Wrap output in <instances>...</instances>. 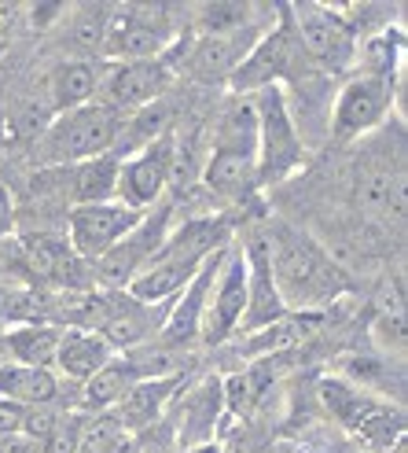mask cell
I'll list each match as a JSON object with an SVG mask.
<instances>
[{"instance_id":"7a4b0ae2","label":"cell","mask_w":408,"mask_h":453,"mask_svg":"<svg viewBox=\"0 0 408 453\" xmlns=\"http://www.w3.org/2000/svg\"><path fill=\"white\" fill-rule=\"evenodd\" d=\"M229 233L232 229L224 218H188L177 233H166L147 269L125 291L140 303H166L180 296L185 284L199 273V265L221 247H229Z\"/></svg>"},{"instance_id":"d6a6232c","label":"cell","mask_w":408,"mask_h":453,"mask_svg":"<svg viewBox=\"0 0 408 453\" xmlns=\"http://www.w3.org/2000/svg\"><path fill=\"white\" fill-rule=\"evenodd\" d=\"M63 420V413L49 410V405H30V410H22V427H19V435H26L34 442L41 439H49L56 432V424Z\"/></svg>"},{"instance_id":"e575fe53","label":"cell","mask_w":408,"mask_h":453,"mask_svg":"<svg viewBox=\"0 0 408 453\" xmlns=\"http://www.w3.org/2000/svg\"><path fill=\"white\" fill-rule=\"evenodd\" d=\"M0 453H37V442L26 435H0Z\"/></svg>"},{"instance_id":"ba28073f","label":"cell","mask_w":408,"mask_h":453,"mask_svg":"<svg viewBox=\"0 0 408 453\" xmlns=\"http://www.w3.org/2000/svg\"><path fill=\"white\" fill-rule=\"evenodd\" d=\"M394 104V78H379V74H365L350 78L343 85V93L335 100V115H331V137L338 144L360 141L365 133H372L387 111Z\"/></svg>"},{"instance_id":"d4e9b609","label":"cell","mask_w":408,"mask_h":453,"mask_svg":"<svg viewBox=\"0 0 408 453\" xmlns=\"http://www.w3.org/2000/svg\"><path fill=\"white\" fill-rule=\"evenodd\" d=\"M221 405H224L221 380H207L185 402V417H180V442H185V446H202V442H207L214 435V424H217Z\"/></svg>"},{"instance_id":"ffe728a7","label":"cell","mask_w":408,"mask_h":453,"mask_svg":"<svg viewBox=\"0 0 408 453\" xmlns=\"http://www.w3.org/2000/svg\"><path fill=\"white\" fill-rule=\"evenodd\" d=\"M357 207L365 214L404 218V173L390 163H365L357 173Z\"/></svg>"},{"instance_id":"603a6c76","label":"cell","mask_w":408,"mask_h":453,"mask_svg":"<svg viewBox=\"0 0 408 453\" xmlns=\"http://www.w3.org/2000/svg\"><path fill=\"white\" fill-rule=\"evenodd\" d=\"M56 376L49 369H34V365H0V398H8L22 410H30V405H52L56 398Z\"/></svg>"},{"instance_id":"277c9868","label":"cell","mask_w":408,"mask_h":453,"mask_svg":"<svg viewBox=\"0 0 408 453\" xmlns=\"http://www.w3.org/2000/svg\"><path fill=\"white\" fill-rule=\"evenodd\" d=\"M251 104L258 119V185H280L302 163V141L287 107V93L280 85H268Z\"/></svg>"},{"instance_id":"484cf974","label":"cell","mask_w":408,"mask_h":453,"mask_svg":"<svg viewBox=\"0 0 408 453\" xmlns=\"http://www.w3.org/2000/svg\"><path fill=\"white\" fill-rule=\"evenodd\" d=\"M100 88V78L93 71V63H63L52 74V115H63V111H78L85 104H93Z\"/></svg>"},{"instance_id":"d6986e66","label":"cell","mask_w":408,"mask_h":453,"mask_svg":"<svg viewBox=\"0 0 408 453\" xmlns=\"http://www.w3.org/2000/svg\"><path fill=\"white\" fill-rule=\"evenodd\" d=\"M177 383H180V376H147L140 383H132L129 395L118 402V413H115V420L122 424V432L125 435L129 432L140 435V432H147V427H155L158 417L166 413Z\"/></svg>"},{"instance_id":"5bb4252c","label":"cell","mask_w":408,"mask_h":453,"mask_svg":"<svg viewBox=\"0 0 408 453\" xmlns=\"http://www.w3.org/2000/svg\"><path fill=\"white\" fill-rule=\"evenodd\" d=\"M170 306H173V299L140 303V299H132L129 291H110L100 335L107 339L110 347H140V343H147L151 335H158L166 328Z\"/></svg>"},{"instance_id":"6da1fadb","label":"cell","mask_w":408,"mask_h":453,"mask_svg":"<svg viewBox=\"0 0 408 453\" xmlns=\"http://www.w3.org/2000/svg\"><path fill=\"white\" fill-rule=\"evenodd\" d=\"M265 240H268L272 280H276V291H280L287 310L291 306L313 310V306L335 303L350 288L343 269H338L306 233L291 229V225H272Z\"/></svg>"},{"instance_id":"9a60e30c","label":"cell","mask_w":408,"mask_h":453,"mask_svg":"<svg viewBox=\"0 0 408 453\" xmlns=\"http://www.w3.org/2000/svg\"><path fill=\"white\" fill-rule=\"evenodd\" d=\"M173 81V63L170 56L158 59H136L115 66V74L107 78V107L110 111H140L155 100L166 96V88Z\"/></svg>"},{"instance_id":"3957f363","label":"cell","mask_w":408,"mask_h":453,"mask_svg":"<svg viewBox=\"0 0 408 453\" xmlns=\"http://www.w3.org/2000/svg\"><path fill=\"white\" fill-rule=\"evenodd\" d=\"M118 111L93 100L78 111H63L52 119V126L41 133L37 141V163L41 166H66L85 163V158L107 155L118 137Z\"/></svg>"},{"instance_id":"4316f807","label":"cell","mask_w":408,"mask_h":453,"mask_svg":"<svg viewBox=\"0 0 408 453\" xmlns=\"http://www.w3.org/2000/svg\"><path fill=\"white\" fill-rule=\"evenodd\" d=\"M118 158L115 155H96L74 166V199L78 207L88 203H110L118 196Z\"/></svg>"},{"instance_id":"7402d4cb","label":"cell","mask_w":408,"mask_h":453,"mask_svg":"<svg viewBox=\"0 0 408 453\" xmlns=\"http://www.w3.org/2000/svg\"><path fill=\"white\" fill-rule=\"evenodd\" d=\"M140 380H147V376H140L136 357H110L100 372L85 380V405L88 410H115L129 395L132 383H140Z\"/></svg>"},{"instance_id":"9c48e42d","label":"cell","mask_w":408,"mask_h":453,"mask_svg":"<svg viewBox=\"0 0 408 453\" xmlns=\"http://www.w3.org/2000/svg\"><path fill=\"white\" fill-rule=\"evenodd\" d=\"M170 12L166 8H129V12H110L107 34H103V52L110 59H158L170 49Z\"/></svg>"},{"instance_id":"d590c367","label":"cell","mask_w":408,"mask_h":453,"mask_svg":"<svg viewBox=\"0 0 408 453\" xmlns=\"http://www.w3.org/2000/svg\"><path fill=\"white\" fill-rule=\"evenodd\" d=\"M11 221H15V203H11V192L0 185V236H8Z\"/></svg>"},{"instance_id":"836d02e7","label":"cell","mask_w":408,"mask_h":453,"mask_svg":"<svg viewBox=\"0 0 408 453\" xmlns=\"http://www.w3.org/2000/svg\"><path fill=\"white\" fill-rule=\"evenodd\" d=\"M22 427V405L0 398V435H19Z\"/></svg>"},{"instance_id":"2e32d148","label":"cell","mask_w":408,"mask_h":453,"mask_svg":"<svg viewBox=\"0 0 408 453\" xmlns=\"http://www.w3.org/2000/svg\"><path fill=\"white\" fill-rule=\"evenodd\" d=\"M258 37H261L258 27H246L239 34H199V41L185 56V71L207 85L229 81L232 71L243 63V56L258 44Z\"/></svg>"},{"instance_id":"7c38bea8","label":"cell","mask_w":408,"mask_h":453,"mask_svg":"<svg viewBox=\"0 0 408 453\" xmlns=\"http://www.w3.org/2000/svg\"><path fill=\"white\" fill-rule=\"evenodd\" d=\"M243 310H246V258L243 251L224 255V265L214 280V291L207 299V310H202V339L210 347L224 343L232 332H239L243 321Z\"/></svg>"},{"instance_id":"5b68a950","label":"cell","mask_w":408,"mask_h":453,"mask_svg":"<svg viewBox=\"0 0 408 453\" xmlns=\"http://www.w3.org/2000/svg\"><path fill=\"white\" fill-rule=\"evenodd\" d=\"M291 30L298 37V49L324 71H346L357 59V34L350 22L321 4H291Z\"/></svg>"},{"instance_id":"cb8c5ba5","label":"cell","mask_w":408,"mask_h":453,"mask_svg":"<svg viewBox=\"0 0 408 453\" xmlns=\"http://www.w3.org/2000/svg\"><path fill=\"white\" fill-rule=\"evenodd\" d=\"M321 395H324V405L331 410V417L343 427H350L353 435H360V427H365L382 410V402H375L372 395H365V391L353 388V383H346V380H324Z\"/></svg>"},{"instance_id":"f546056e","label":"cell","mask_w":408,"mask_h":453,"mask_svg":"<svg viewBox=\"0 0 408 453\" xmlns=\"http://www.w3.org/2000/svg\"><path fill=\"white\" fill-rule=\"evenodd\" d=\"M125 449V432L115 417H96L88 427H81L78 453H122Z\"/></svg>"},{"instance_id":"83f0119b","label":"cell","mask_w":408,"mask_h":453,"mask_svg":"<svg viewBox=\"0 0 408 453\" xmlns=\"http://www.w3.org/2000/svg\"><path fill=\"white\" fill-rule=\"evenodd\" d=\"M56 347H59V332L52 325H26L8 332V350L15 354L19 365L49 369L56 361Z\"/></svg>"},{"instance_id":"8fae6325","label":"cell","mask_w":408,"mask_h":453,"mask_svg":"<svg viewBox=\"0 0 408 453\" xmlns=\"http://www.w3.org/2000/svg\"><path fill=\"white\" fill-rule=\"evenodd\" d=\"M144 214L125 207V203L110 199V203H88V207H74L71 211V251L96 262L100 255H107L136 221Z\"/></svg>"},{"instance_id":"4fadbf2b","label":"cell","mask_w":408,"mask_h":453,"mask_svg":"<svg viewBox=\"0 0 408 453\" xmlns=\"http://www.w3.org/2000/svg\"><path fill=\"white\" fill-rule=\"evenodd\" d=\"M246 258V310H243V332H261L280 325L287 317V306L272 280V265H268V240L261 233H254L243 247Z\"/></svg>"},{"instance_id":"ac0fdd59","label":"cell","mask_w":408,"mask_h":453,"mask_svg":"<svg viewBox=\"0 0 408 453\" xmlns=\"http://www.w3.org/2000/svg\"><path fill=\"white\" fill-rule=\"evenodd\" d=\"M202 185L224 203H243L258 188V151L210 148V158L202 166Z\"/></svg>"},{"instance_id":"1f68e13d","label":"cell","mask_w":408,"mask_h":453,"mask_svg":"<svg viewBox=\"0 0 408 453\" xmlns=\"http://www.w3.org/2000/svg\"><path fill=\"white\" fill-rule=\"evenodd\" d=\"M81 420L74 417H63L56 424V432L49 439H41L37 442V453H78V442H81Z\"/></svg>"},{"instance_id":"44dd1931","label":"cell","mask_w":408,"mask_h":453,"mask_svg":"<svg viewBox=\"0 0 408 453\" xmlns=\"http://www.w3.org/2000/svg\"><path fill=\"white\" fill-rule=\"evenodd\" d=\"M110 347L100 332H88V328H71V332H59V347H56V365L71 376V380H88L93 372H100L107 361H110Z\"/></svg>"},{"instance_id":"e0dca14e","label":"cell","mask_w":408,"mask_h":453,"mask_svg":"<svg viewBox=\"0 0 408 453\" xmlns=\"http://www.w3.org/2000/svg\"><path fill=\"white\" fill-rule=\"evenodd\" d=\"M224 255H229V247L214 251L207 262L199 265V273L185 284L180 299H173L170 317H166V328H162V339L170 347H188L192 339L202 332V310H207V299L214 291V280L221 273V265H224Z\"/></svg>"},{"instance_id":"f1b7e54d","label":"cell","mask_w":408,"mask_h":453,"mask_svg":"<svg viewBox=\"0 0 408 453\" xmlns=\"http://www.w3.org/2000/svg\"><path fill=\"white\" fill-rule=\"evenodd\" d=\"M202 34H239L254 27V8L251 4H210L199 12Z\"/></svg>"},{"instance_id":"52a82bcc","label":"cell","mask_w":408,"mask_h":453,"mask_svg":"<svg viewBox=\"0 0 408 453\" xmlns=\"http://www.w3.org/2000/svg\"><path fill=\"white\" fill-rule=\"evenodd\" d=\"M170 221H173V211L170 207H162L158 214H144L115 247H110L107 255L96 258V277L110 291H125L147 269L151 255L162 247V240L170 233Z\"/></svg>"},{"instance_id":"30bf717a","label":"cell","mask_w":408,"mask_h":453,"mask_svg":"<svg viewBox=\"0 0 408 453\" xmlns=\"http://www.w3.org/2000/svg\"><path fill=\"white\" fill-rule=\"evenodd\" d=\"M173 129L162 133L155 144H147L144 151H136L132 158H122L118 166V203L140 211L155 207L158 196L170 185V163H173Z\"/></svg>"},{"instance_id":"8992f818","label":"cell","mask_w":408,"mask_h":453,"mask_svg":"<svg viewBox=\"0 0 408 453\" xmlns=\"http://www.w3.org/2000/svg\"><path fill=\"white\" fill-rule=\"evenodd\" d=\"M276 30H268L258 37V44L251 52L243 56V63L232 71L229 85H232V93H261V88L268 85H280L283 78H291L294 71H298V63H302V49H298V37H294L291 30V15L287 8L276 12Z\"/></svg>"},{"instance_id":"4dcf8cb0","label":"cell","mask_w":408,"mask_h":453,"mask_svg":"<svg viewBox=\"0 0 408 453\" xmlns=\"http://www.w3.org/2000/svg\"><path fill=\"white\" fill-rule=\"evenodd\" d=\"M63 258L66 247L49 240V236H30L26 240V265L37 277H63Z\"/></svg>"}]
</instances>
